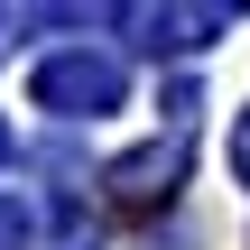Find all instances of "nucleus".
I'll use <instances>...</instances> for the list:
<instances>
[{"mask_svg":"<svg viewBox=\"0 0 250 250\" xmlns=\"http://www.w3.org/2000/svg\"><path fill=\"white\" fill-rule=\"evenodd\" d=\"M37 111H65V121H102L121 111V56L102 46H65L37 65Z\"/></svg>","mask_w":250,"mask_h":250,"instance_id":"obj_1","label":"nucleus"},{"mask_svg":"<svg viewBox=\"0 0 250 250\" xmlns=\"http://www.w3.org/2000/svg\"><path fill=\"white\" fill-rule=\"evenodd\" d=\"M176 176H186V148H176V139L130 148V158H111V167H102L111 204H167V195H176Z\"/></svg>","mask_w":250,"mask_h":250,"instance_id":"obj_2","label":"nucleus"},{"mask_svg":"<svg viewBox=\"0 0 250 250\" xmlns=\"http://www.w3.org/2000/svg\"><path fill=\"white\" fill-rule=\"evenodd\" d=\"M0 250H28V204L0 195Z\"/></svg>","mask_w":250,"mask_h":250,"instance_id":"obj_3","label":"nucleus"},{"mask_svg":"<svg viewBox=\"0 0 250 250\" xmlns=\"http://www.w3.org/2000/svg\"><path fill=\"white\" fill-rule=\"evenodd\" d=\"M232 176H241V186H250V111H241V121H232Z\"/></svg>","mask_w":250,"mask_h":250,"instance_id":"obj_4","label":"nucleus"}]
</instances>
